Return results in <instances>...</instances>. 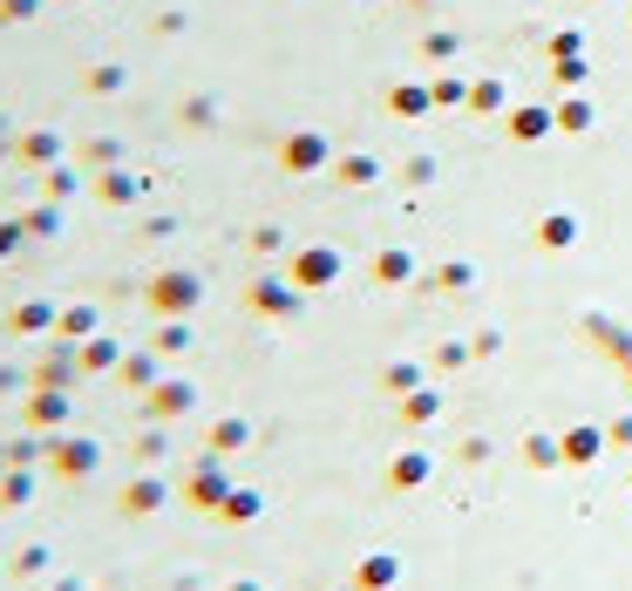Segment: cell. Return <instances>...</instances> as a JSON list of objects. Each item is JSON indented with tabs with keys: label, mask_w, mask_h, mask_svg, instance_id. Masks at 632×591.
I'll return each mask as SVG.
<instances>
[{
	"label": "cell",
	"mask_w": 632,
	"mask_h": 591,
	"mask_svg": "<svg viewBox=\"0 0 632 591\" xmlns=\"http://www.w3.org/2000/svg\"><path fill=\"white\" fill-rule=\"evenodd\" d=\"M231 496V483H225V469H197V483H190V503L197 510H218Z\"/></svg>",
	"instance_id": "6da1fadb"
},
{
	"label": "cell",
	"mask_w": 632,
	"mask_h": 591,
	"mask_svg": "<svg viewBox=\"0 0 632 591\" xmlns=\"http://www.w3.org/2000/svg\"><path fill=\"white\" fill-rule=\"evenodd\" d=\"M156 503H164V483L143 477V483H130V496H123V517H150Z\"/></svg>",
	"instance_id": "7a4b0ae2"
},
{
	"label": "cell",
	"mask_w": 632,
	"mask_h": 591,
	"mask_svg": "<svg viewBox=\"0 0 632 591\" xmlns=\"http://www.w3.org/2000/svg\"><path fill=\"white\" fill-rule=\"evenodd\" d=\"M89 462H96V449H89V442H68V449H55V469H62V477H89Z\"/></svg>",
	"instance_id": "3957f363"
},
{
	"label": "cell",
	"mask_w": 632,
	"mask_h": 591,
	"mask_svg": "<svg viewBox=\"0 0 632 591\" xmlns=\"http://www.w3.org/2000/svg\"><path fill=\"white\" fill-rule=\"evenodd\" d=\"M218 517H225V524H246V517H259V496H225V503H218Z\"/></svg>",
	"instance_id": "277c9868"
},
{
	"label": "cell",
	"mask_w": 632,
	"mask_h": 591,
	"mask_svg": "<svg viewBox=\"0 0 632 591\" xmlns=\"http://www.w3.org/2000/svg\"><path fill=\"white\" fill-rule=\"evenodd\" d=\"M28 496H34V477H21V469L0 477V503H28Z\"/></svg>",
	"instance_id": "5b68a950"
},
{
	"label": "cell",
	"mask_w": 632,
	"mask_h": 591,
	"mask_svg": "<svg viewBox=\"0 0 632 591\" xmlns=\"http://www.w3.org/2000/svg\"><path fill=\"white\" fill-rule=\"evenodd\" d=\"M42 565H48V550H42V544H28L21 558H14V571H21V578H34V571H42Z\"/></svg>",
	"instance_id": "8992f818"
},
{
	"label": "cell",
	"mask_w": 632,
	"mask_h": 591,
	"mask_svg": "<svg viewBox=\"0 0 632 591\" xmlns=\"http://www.w3.org/2000/svg\"><path fill=\"white\" fill-rule=\"evenodd\" d=\"M394 578V565L388 558H374V565H361V584H388Z\"/></svg>",
	"instance_id": "52a82bcc"
},
{
	"label": "cell",
	"mask_w": 632,
	"mask_h": 591,
	"mask_svg": "<svg viewBox=\"0 0 632 591\" xmlns=\"http://www.w3.org/2000/svg\"><path fill=\"white\" fill-rule=\"evenodd\" d=\"M225 591H259V584H252V578H239V584H225Z\"/></svg>",
	"instance_id": "ba28073f"
}]
</instances>
